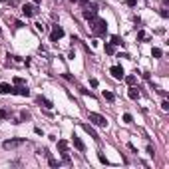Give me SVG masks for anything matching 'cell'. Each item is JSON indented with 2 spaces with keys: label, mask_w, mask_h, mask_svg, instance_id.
Returning <instances> with one entry per match:
<instances>
[{
  "label": "cell",
  "mask_w": 169,
  "mask_h": 169,
  "mask_svg": "<svg viewBox=\"0 0 169 169\" xmlns=\"http://www.w3.org/2000/svg\"><path fill=\"white\" fill-rule=\"evenodd\" d=\"M90 22V30H92L94 36H106L107 32V22L104 18H100V16H96V18L88 20Z\"/></svg>",
  "instance_id": "obj_1"
},
{
  "label": "cell",
  "mask_w": 169,
  "mask_h": 169,
  "mask_svg": "<svg viewBox=\"0 0 169 169\" xmlns=\"http://www.w3.org/2000/svg\"><path fill=\"white\" fill-rule=\"evenodd\" d=\"M104 50H106V54H110V56H111V54H116V46H113V44H106V46H104Z\"/></svg>",
  "instance_id": "obj_15"
},
{
  "label": "cell",
  "mask_w": 169,
  "mask_h": 169,
  "mask_svg": "<svg viewBox=\"0 0 169 169\" xmlns=\"http://www.w3.org/2000/svg\"><path fill=\"white\" fill-rule=\"evenodd\" d=\"M133 121V116L131 113H123V123H131Z\"/></svg>",
  "instance_id": "obj_20"
},
{
  "label": "cell",
  "mask_w": 169,
  "mask_h": 169,
  "mask_svg": "<svg viewBox=\"0 0 169 169\" xmlns=\"http://www.w3.org/2000/svg\"><path fill=\"white\" fill-rule=\"evenodd\" d=\"M123 78H126V82L129 84V86H135V82H137V78H135L133 74H131V76H123Z\"/></svg>",
  "instance_id": "obj_18"
},
{
  "label": "cell",
  "mask_w": 169,
  "mask_h": 169,
  "mask_svg": "<svg viewBox=\"0 0 169 169\" xmlns=\"http://www.w3.org/2000/svg\"><path fill=\"white\" fill-rule=\"evenodd\" d=\"M72 141H74V147H76L78 151H86V145H84V141L80 139V137H78L76 133L72 135Z\"/></svg>",
  "instance_id": "obj_9"
},
{
  "label": "cell",
  "mask_w": 169,
  "mask_h": 169,
  "mask_svg": "<svg viewBox=\"0 0 169 169\" xmlns=\"http://www.w3.org/2000/svg\"><path fill=\"white\" fill-rule=\"evenodd\" d=\"M10 94H14V96H22V97H28L30 96V90L26 86H16L10 90Z\"/></svg>",
  "instance_id": "obj_6"
},
{
  "label": "cell",
  "mask_w": 169,
  "mask_h": 169,
  "mask_svg": "<svg viewBox=\"0 0 169 169\" xmlns=\"http://www.w3.org/2000/svg\"><path fill=\"white\" fill-rule=\"evenodd\" d=\"M101 96H104V100H107V101H113V100H116V96H113L111 92H107V90H104V94H101Z\"/></svg>",
  "instance_id": "obj_17"
},
{
  "label": "cell",
  "mask_w": 169,
  "mask_h": 169,
  "mask_svg": "<svg viewBox=\"0 0 169 169\" xmlns=\"http://www.w3.org/2000/svg\"><path fill=\"white\" fill-rule=\"evenodd\" d=\"M14 26H16V28H24V24H22L20 20H16V22H14Z\"/></svg>",
  "instance_id": "obj_30"
},
{
  "label": "cell",
  "mask_w": 169,
  "mask_h": 169,
  "mask_svg": "<svg viewBox=\"0 0 169 169\" xmlns=\"http://www.w3.org/2000/svg\"><path fill=\"white\" fill-rule=\"evenodd\" d=\"M82 14H84V18H86V20H92V18H96V16H97V10H96V6L92 4V6H86Z\"/></svg>",
  "instance_id": "obj_7"
},
{
  "label": "cell",
  "mask_w": 169,
  "mask_h": 169,
  "mask_svg": "<svg viewBox=\"0 0 169 169\" xmlns=\"http://www.w3.org/2000/svg\"><path fill=\"white\" fill-rule=\"evenodd\" d=\"M161 54H163L161 48H153V50H151V56H153V58H161Z\"/></svg>",
  "instance_id": "obj_19"
},
{
  "label": "cell",
  "mask_w": 169,
  "mask_h": 169,
  "mask_svg": "<svg viewBox=\"0 0 169 169\" xmlns=\"http://www.w3.org/2000/svg\"><path fill=\"white\" fill-rule=\"evenodd\" d=\"M14 84L16 86H24V80L22 78H14Z\"/></svg>",
  "instance_id": "obj_25"
},
{
  "label": "cell",
  "mask_w": 169,
  "mask_h": 169,
  "mask_svg": "<svg viewBox=\"0 0 169 169\" xmlns=\"http://www.w3.org/2000/svg\"><path fill=\"white\" fill-rule=\"evenodd\" d=\"M159 14L163 16V18H167V16H169V10H167V8H165V6H163V8L159 10Z\"/></svg>",
  "instance_id": "obj_24"
},
{
  "label": "cell",
  "mask_w": 169,
  "mask_h": 169,
  "mask_svg": "<svg viewBox=\"0 0 169 169\" xmlns=\"http://www.w3.org/2000/svg\"><path fill=\"white\" fill-rule=\"evenodd\" d=\"M32 2H34V4H40V0H32Z\"/></svg>",
  "instance_id": "obj_33"
},
{
  "label": "cell",
  "mask_w": 169,
  "mask_h": 169,
  "mask_svg": "<svg viewBox=\"0 0 169 169\" xmlns=\"http://www.w3.org/2000/svg\"><path fill=\"white\" fill-rule=\"evenodd\" d=\"M48 163H50V167H58V161H56V159H54V157H50V155H48Z\"/></svg>",
  "instance_id": "obj_21"
},
{
  "label": "cell",
  "mask_w": 169,
  "mask_h": 169,
  "mask_svg": "<svg viewBox=\"0 0 169 169\" xmlns=\"http://www.w3.org/2000/svg\"><path fill=\"white\" fill-rule=\"evenodd\" d=\"M22 14H24L26 18H34V16L38 14V6L36 4H24L22 6Z\"/></svg>",
  "instance_id": "obj_4"
},
{
  "label": "cell",
  "mask_w": 169,
  "mask_h": 169,
  "mask_svg": "<svg viewBox=\"0 0 169 169\" xmlns=\"http://www.w3.org/2000/svg\"><path fill=\"white\" fill-rule=\"evenodd\" d=\"M36 101H38L40 106H44L46 110H52V107H54V104L48 100V97H44V96H38V97H36Z\"/></svg>",
  "instance_id": "obj_10"
},
{
  "label": "cell",
  "mask_w": 169,
  "mask_h": 169,
  "mask_svg": "<svg viewBox=\"0 0 169 169\" xmlns=\"http://www.w3.org/2000/svg\"><path fill=\"white\" fill-rule=\"evenodd\" d=\"M58 151H60V153L68 151V141H66V139H60V141H58Z\"/></svg>",
  "instance_id": "obj_13"
},
{
  "label": "cell",
  "mask_w": 169,
  "mask_h": 169,
  "mask_svg": "<svg viewBox=\"0 0 169 169\" xmlns=\"http://www.w3.org/2000/svg\"><path fill=\"white\" fill-rule=\"evenodd\" d=\"M24 137H16V139H8V141H4V143H2V147H4V149H16V147H20V145L24 143Z\"/></svg>",
  "instance_id": "obj_3"
},
{
  "label": "cell",
  "mask_w": 169,
  "mask_h": 169,
  "mask_svg": "<svg viewBox=\"0 0 169 169\" xmlns=\"http://www.w3.org/2000/svg\"><path fill=\"white\" fill-rule=\"evenodd\" d=\"M161 110H163V111H167V110H169V101H167V100L161 104Z\"/></svg>",
  "instance_id": "obj_27"
},
{
  "label": "cell",
  "mask_w": 169,
  "mask_h": 169,
  "mask_svg": "<svg viewBox=\"0 0 169 169\" xmlns=\"http://www.w3.org/2000/svg\"><path fill=\"white\" fill-rule=\"evenodd\" d=\"M111 44H113V46H123V40L116 34V36H111Z\"/></svg>",
  "instance_id": "obj_16"
},
{
  "label": "cell",
  "mask_w": 169,
  "mask_h": 169,
  "mask_svg": "<svg viewBox=\"0 0 169 169\" xmlns=\"http://www.w3.org/2000/svg\"><path fill=\"white\" fill-rule=\"evenodd\" d=\"M90 123H94V126H97V127H107V120L101 113H96V111H90Z\"/></svg>",
  "instance_id": "obj_2"
},
{
  "label": "cell",
  "mask_w": 169,
  "mask_h": 169,
  "mask_svg": "<svg viewBox=\"0 0 169 169\" xmlns=\"http://www.w3.org/2000/svg\"><path fill=\"white\" fill-rule=\"evenodd\" d=\"M10 90H12L10 84H0V94H2V96H4V94H10Z\"/></svg>",
  "instance_id": "obj_14"
},
{
  "label": "cell",
  "mask_w": 169,
  "mask_h": 169,
  "mask_svg": "<svg viewBox=\"0 0 169 169\" xmlns=\"http://www.w3.org/2000/svg\"><path fill=\"white\" fill-rule=\"evenodd\" d=\"M60 38H64V28L56 24V26L52 28V34H50V42H58Z\"/></svg>",
  "instance_id": "obj_5"
},
{
  "label": "cell",
  "mask_w": 169,
  "mask_h": 169,
  "mask_svg": "<svg viewBox=\"0 0 169 169\" xmlns=\"http://www.w3.org/2000/svg\"><path fill=\"white\" fill-rule=\"evenodd\" d=\"M0 32H2V30H0Z\"/></svg>",
  "instance_id": "obj_35"
},
{
  "label": "cell",
  "mask_w": 169,
  "mask_h": 169,
  "mask_svg": "<svg viewBox=\"0 0 169 169\" xmlns=\"http://www.w3.org/2000/svg\"><path fill=\"white\" fill-rule=\"evenodd\" d=\"M110 74L116 78V80H123V76H126V72H123V68H121V66H111Z\"/></svg>",
  "instance_id": "obj_8"
},
{
  "label": "cell",
  "mask_w": 169,
  "mask_h": 169,
  "mask_svg": "<svg viewBox=\"0 0 169 169\" xmlns=\"http://www.w3.org/2000/svg\"><path fill=\"white\" fill-rule=\"evenodd\" d=\"M127 4H129V6H131V8H133V6H135V4H137V0H127Z\"/></svg>",
  "instance_id": "obj_31"
},
{
  "label": "cell",
  "mask_w": 169,
  "mask_h": 169,
  "mask_svg": "<svg viewBox=\"0 0 169 169\" xmlns=\"http://www.w3.org/2000/svg\"><path fill=\"white\" fill-rule=\"evenodd\" d=\"M127 96H129V100H133V101H137L139 100V90H137V88H133V86H129V90H127Z\"/></svg>",
  "instance_id": "obj_11"
},
{
  "label": "cell",
  "mask_w": 169,
  "mask_h": 169,
  "mask_svg": "<svg viewBox=\"0 0 169 169\" xmlns=\"http://www.w3.org/2000/svg\"><path fill=\"white\" fill-rule=\"evenodd\" d=\"M8 117V111L6 110H0V120H6Z\"/></svg>",
  "instance_id": "obj_26"
},
{
  "label": "cell",
  "mask_w": 169,
  "mask_h": 169,
  "mask_svg": "<svg viewBox=\"0 0 169 169\" xmlns=\"http://www.w3.org/2000/svg\"><path fill=\"white\" fill-rule=\"evenodd\" d=\"M20 120H30V113H28V111H20Z\"/></svg>",
  "instance_id": "obj_23"
},
{
  "label": "cell",
  "mask_w": 169,
  "mask_h": 169,
  "mask_svg": "<svg viewBox=\"0 0 169 169\" xmlns=\"http://www.w3.org/2000/svg\"><path fill=\"white\" fill-rule=\"evenodd\" d=\"M72 2H78V0H72Z\"/></svg>",
  "instance_id": "obj_34"
},
{
  "label": "cell",
  "mask_w": 169,
  "mask_h": 169,
  "mask_svg": "<svg viewBox=\"0 0 169 169\" xmlns=\"http://www.w3.org/2000/svg\"><path fill=\"white\" fill-rule=\"evenodd\" d=\"M82 127H84V131H88V133H90V135H92V137H94V139H100V135H97L96 133V129H94V127L92 126H90V123H82Z\"/></svg>",
  "instance_id": "obj_12"
},
{
  "label": "cell",
  "mask_w": 169,
  "mask_h": 169,
  "mask_svg": "<svg viewBox=\"0 0 169 169\" xmlns=\"http://www.w3.org/2000/svg\"><path fill=\"white\" fill-rule=\"evenodd\" d=\"M137 40H145V32H143V30H139V32H137Z\"/></svg>",
  "instance_id": "obj_28"
},
{
  "label": "cell",
  "mask_w": 169,
  "mask_h": 169,
  "mask_svg": "<svg viewBox=\"0 0 169 169\" xmlns=\"http://www.w3.org/2000/svg\"><path fill=\"white\" fill-rule=\"evenodd\" d=\"M161 2H163V6H165V8L169 6V0H161Z\"/></svg>",
  "instance_id": "obj_32"
},
{
  "label": "cell",
  "mask_w": 169,
  "mask_h": 169,
  "mask_svg": "<svg viewBox=\"0 0 169 169\" xmlns=\"http://www.w3.org/2000/svg\"><path fill=\"white\" fill-rule=\"evenodd\" d=\"M97 159H100V161H101V163H104V165H107V163H110V161L106 159V155H104V153H97Z\"/></svg>",
  "instance_id": "obj_22"
},
{
  "label": "cell",
  "mask_w": 169,
  "mask_h": 169,
  "mask_svg": "<svg viewBox=\"0 0 169 169\" xmlns=\"http://www.w3.org/2000/svg\"><path fill=\"white\" fill-rule=\"evenodd\" d=\"M36 28H38L40 32H44V30H46V26H44V24H40V22H38V24H36Z\"/></svg>",
  "instance_id": "obj_29"
}]
</instances>
